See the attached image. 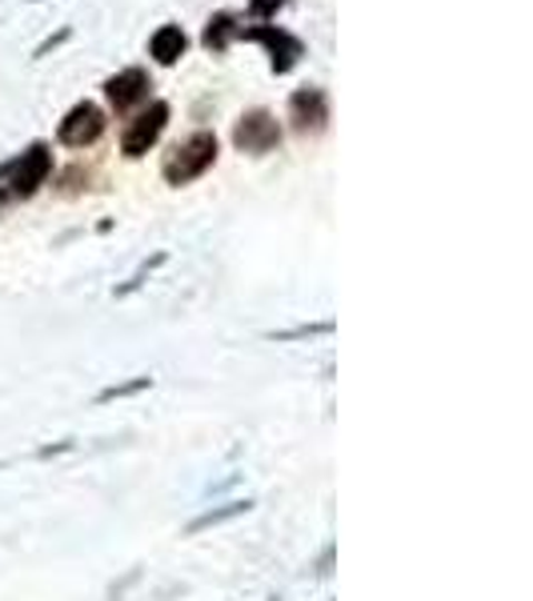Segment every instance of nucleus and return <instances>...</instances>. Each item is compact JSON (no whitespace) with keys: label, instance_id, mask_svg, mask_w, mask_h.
I'll use <instances>...</instances> for the list:
<instances>
[{"label":"nucleus","instance_id":"1a4fd4ad","mask_svg":"<svg viewBox=\"0 0 533 601\" xmlns=\"http://www.w3.org/2000/svg\"><path fill=\"white\" fill-rule=\"evenodd\" d=\"M185 49H189V40H185V32L177 29V24H165V29H157L149 40V52L161 60V65H177V60L185 57Z\"/></svg>","mask_w":533,"mask_h":601},{"label":"nucleus","instance_id":"6e6552de","mask_svg":"<svg viewBox=\"0 0 533 601\" xmlns=\"http://www.w3.org/2000/svg\"><path fill=\"white\" fill-rule=\"evenodd\" d=\"M149 72L145 69H125L117 72V77L105 85V97H109V105L117 112H129L132 105H141V100H149Z\"/></svg>","mask_w":533,"mask_h":601},{"label":"nucleus","instance_id":"0eeeda50","mask_svg":"<svg viewBox=\"0 0 533 601\" xmlns=\"http://www.w3.org/2000/svg\"><path fill=\"white\" fill-rule=\"evenodd\" d=\"M289 120L297 132H322L325 120H329V100L322 89H302L293 92L289 100Z\"/></svg>","mask_w":533,"mask_h":601},{"label":"nucleus","instance_id":"423d86ee","mask_svg":"<svg viewBox=\"0 0 533 601\" xmlns=\"http://www.w3.org/2000/svg\"><path fill=\"white\" fill-rule=\"evenodd\" d=\"M165 120H169V105H165V100L149 105V112H141V117L125 129V137H121L125 157H141V152H149V145H157V137H161Z\"/></svg>","mask_w":533,"mask_h":601},{"label":"nucleus","instance_id":"9b49d317","mask_svg":"<svg viewBox=\"0 0 533 601\" xmlns=\"http://www.w3.org/2000/svg\"><path fill=\"white\" fill-rule=\"evenodd\" d=\"M282 4H285V0H249V12H253V17H273Z\"/></svg>","mask_w":533,"mask_h":601},{"label":"nucleus","instance_id":"f03ea898","mask_svg":"<svg viewBox=\"0 0 533 601\" xmlns=\"http://www.w3.org/2000/svg\"><path fill=\"white\" fill-rule=\"evenodd\" d=\"M213 160H217V137H213V132H193V137L177 140V145L165 152L161 169L169 185H189V180H197L209 169Z\"/></svg>","mask_w":533,"mask_h":601},{"label":"nucleus","instance_id":"7ed1b4c3","mask_svg":"<svg viewBox=\"0 0 533 601\" xmlns=\"http://www.w3.org/2000/svg\"><path fill=\"white\" fill-rule=\"evenodd\" d=\"M237 37L245 40H257L265 49L273 52V72H289L297 60L305 57V45L293 32L285 29H273V24H257V29H237Z\"/></svg>","mask_w":533,"mask_h":601},{"label":"nucleus","instance_id":"20e7f679","mask_svg":"<svg viewBox=\"0 0 533 601\" xmlns=\"http://www.w3.org/2000/svg\"><path fill=\"white\" fill-rule=\"evenodd\" d=\"M233 140H237V149L241 152H269L277 149V140H282V125H277V117L265 109H253L245 112L241 120H237V132H233Z\"/></svg>","mask_w":533,"mask_h":601},{"label":"nucleus","instance_id":"f257e3e1","mask_svg":"<svg viewBox=\"0 0 533 601\" xmlns=\"http://www.w3.org/2000/svg\"><path fill=\"white\" fill-rule=\"evenodd\" d=\"M52 173V152L49 145H32L29 152L12 157L0 165V205H12V200H29L32 193L41 189Z\"/></svg>","mask_w":533,"mask_h":601},{"label":"nucleus","instance_id":"39448f33","mask_svg":"<svg viewBox=\"0 0 533 601\" xmlns=\"http://www.w3.org/2000/svg\"><path fill=\"white\" fill-rule=\"evenodd\" d=\"M101 132H105V112L85 100V105L69 109V117L61 120L57 137H61V145H69V149H85V145H92Z\"/></svg>","mask_w":533,"mask_h":601},{"label":"nucleus","instance_id":"9d476101","mask_svg":"<svg viewBox=\"0 0 533 601\" xmlns=\"http://www.w3.org/2000/svg\"><path fill=\"white\" fill-rule=\"evenodd\" d=\"M233 37H237V24H233V17H229V12H217V17L209 20V29H205V49L221 52Z\"/></svg>","mask_w":533,"mask_h":601}]
</instances>
